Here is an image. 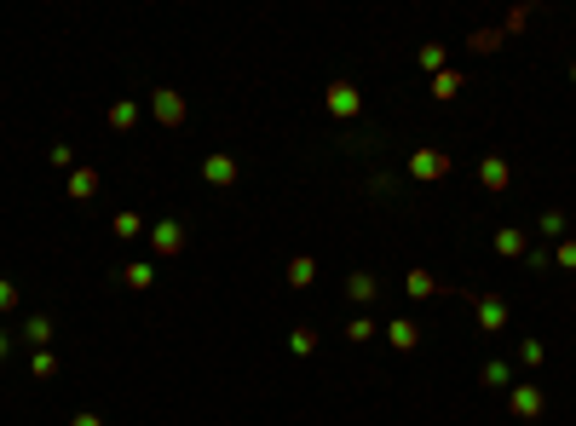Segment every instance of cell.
I'll use <instances>...</instances> for the list:
<instances>
[{
    "label": "cell",
    "instance_id": "1",
    "mask_svg": "<svg viewBox=\"0 0 576 426\" xmlns=\"http://www.w3.org/2000/svg\"><path fill=\"white\" fill-rule=\"evenodd\" d=\"M467 299H473V323L485 328V335H502V328L513 323V306L502 294H467Z\"/></svg>",
    "mask_w": 576,
    "mask_h": 426
},
{
    "label": "cell",
    "instance_id": "2",
    "mask_svg": "<svg viewBox=\"0 0 576 426\" xmlns=\"http://www.w3.org/2000/svg\"><path fill=\"white\" fill-rule=\"evenodd\" d=\"M507 409L519 421H542V415H548V398H542V386H531V381H513L507 386Z\"/></svg>",
    "mask_w": 576,
    "mask_h": 426
},
{
    "label": "cell",
    "instance_id": "3",
    "mask_svg": "<svg viewBox=\"0 0 576 426\" xmlns=\"http://www.w3.org/2000/svg\"><path fill=\"white\" fill-rule=\"evenodd\" d=\"M323 109H329L335 121H352V116H364V92H357L352 81H329V92H323Z\"/></svg>",
    "mask_w": 576,
    "mask_h": 426
},
{
    "label": "cell",
    "instance_id": "4",
    "mask_svg": "<svg viewBox=\"0 0 576 426\" xmlns=\"http://www.w3.org/2000/svg\"><path fill=\"white\" fill-rule=\"evenodd\" d=\"M150 116L162 121V128H184V116H191V109H184V92L156 87V92H150Z\"/></svg>",
    "mask_w": 576,
    "mask_h": 426
},
{
    "label": "cell",
    "instance_id": "5",
    "mask_svg": "<svg viewBox=\"0 0 576 426\" xmlns=\"http://www.w3.org/2000/svg\"><path fill=\"white\" fill-rule=\"evenodd\" d=\"M242 179V162L237 156H225V150H213L208 162H202V185H213V191H231V185Z\"/></svg>",
    "mask_w": 576,
    "mask_h": 426
},
{
    "label": "cell",
    "instance_id": "6",
    "mask_svg": "<svg viewBox=\"0 0 576 426\" xmlns=\"http://www.w3.org/2000/svg\"><path fill=\"white\" fill-rule=\"evenodd\" d=\"M145 236H150V254H162V260L184 254V225H179V219H156Z\"/></svg>",
    "mask_w": 576,
    "mask_h": 426
},
{
    "label": "cell",
    "instance_id": "7",
    "mask_svg": "<svg viewBox=\"0 0 576 426\" xmlns=\"http://www.w3.org/2000/svg\"><path fill=\"white\" fill-rule=\"evenodd\" d=\"M410 179H421V185L449 179V156H444V150H415V156H410Z\"/></svg>",
    "mask_w": 576,
    "mask_h": 426
},
{
    "label": "cell",
    "instance_id": "8",
    "mask_svg": "<svg viewBox=\"0 0 576 426\" xmlns=\"http://www.w3.org/2000/svg\"><path fill=\"white\" fill-rule=\"evenodd\" d=\"M478 185H485L490 196H502L513 185V162H507V156H485V162H478Z\"/></svg>",
    "mask_w": 576,
    "mask_h": 426
},
{
    "label": "cell",
    "instance_id": "9",
    "mask_svg": "<svg viewBox=\"0 0 576 426\" xmlns=\"http://www.w3.org/2000/svg\"><path fill=\"white\" fill-rule=\"evenodd\" d=\"M138 116H145V109H138V99H116L110 109H104V128H110V133H133Z\"/></svg>",
    "mask_w": 576,
    "mask_h": 426
},
{
    "label": "cell",
    "instance_id": "10",
    "mask_svg": "<svg viewBox=\"0 0 576 426\" xmlns=\"http://www.w3.org/2000/svg\"><path fill=\"white\" fill-rule=\"evenodd\" d=\"M99 185H104L99 167H75L70 179H64V196H70V202H92V196H99Z\"/></svg>",
    "mask_w": 576,
    "mask_h": 426
},
{
    "label": "cell",
    "instance_id": "11",
    "mask_svg": "<svg viewBox=\"0 0 576 426\" xmlns=\"http://www.w3.org/2000/svg\"><path fill=\"white\" fill-rule=\"evenodd\" d=\"M24 340L35 346V352H52V340H58V323L46 317V311H35V317H24Z\"/></svg>",
    "mask_w": 576,
    "mask_h": 426
},
{
    "label": "cell",
    "instance_id": "12",
    "mask_svg": "<svg viewBox=\"0 0 576 426\" xmlns=\"http://www.w3.org/2000/svg\"><path fill=\"white\" fill-rule=\"evenodd\" d=\"M386 340H392L398 352H415V346H421V323L415 317H386Z\"/></svg>",
    "mask_w": 576,
    "mask_h": 426
},
{
    "label": "cell",
    "instance_id": "13",
    "mask_svg": "<svg viewBox=\"0 0 576 426\" xmlns=\"http://www.w3.org/2000/svg\"><path fill=\"white\" fill-rule=\"evenodd\" d=\"M346 299H352V306L381 299V277H375V271H352V277H346Z\"/></svg>",
    "mask_w": 576,
    "mask_h": 426
},
{
    "label": "cell",
    "instance_id": "14",
    "mask_svg": "<svg viewBox=\"0 0 576 426\" xmlns=\"http://www.w3.org/2000/svg\"><path fill=\"white\" fill-rule=\"evenodd\" d=\"M121 282H127L133 294H150L156 289V265L150 260H127V265H121Z\"/></svg>",
    "mask_w": 576,
    "mask_h": 426
},
{
    "label": "cell",
    "instance_id": "15",
    "mask_svg": "<svg viewBox=\"0 0 576 426\" xmlns=\"http://www.w3.org/2000/svg\"><path fill=\"white\" fill-rule=\"evenodd\" d=\"M150 225H145V213L138 208H121L116 219H110V236H121V242H133V236H145Z\"/></svg>",
    "mask_w": 576,
    "mask_h": 426
},
{
    "label": "cell",
    "instance_id": "16",
    "mask_svg": "<svg viewBox=\"0 0 576 426\" xmlns=\"http://www.w3.org/2000/svg\"><path fill=\"white\" fill-rule=\"evenodd\" d=\"M496 254H502V260H519V254H531L524 231H519V225H502V231H496Z\"/></svg>",
    "mask_w": 576,
    "mask_h": 426
},
{
    "label": "cell",
    "instance_id": "17",
    "mask_svg": "<svg viewBox=\"0 0 576 426\" xmlns=\"http://www.w3.org/2000/svg\"><path fill=\"white\" fill-rule=\"evenodd\" d=\"M311 282H317V260H311V254H294V260H288V289H311Z\"/></svg>",
    "mask_w": 576,
    "mask_h": 426
},
{
    "label": "cell",
    "instance_id": "18",
    "mask_svg": "<svg viewBox=\"0 0 576 426\" xmlns=\"http://www.w3.org/2000/svg\"><path fill=\"white\" fill-rule=\"evenodd\" d=\"M478 381H485L490 392H507V386H513V363H502V357H490L485 369H478Z\"/></svg>",
    "mask_w": 576,
    "mask_h": 426
},
{
    "label": "cell",
    "instance_id": "19",
    "mask_svg": "<svg viewBox=\"0 0 576 426\" xmlns=\"http://www.w3.org/2000/svg\"><path fill=\"white\" fill-rule=\"evenodd\" d=\"M403 294H410V299H432V294H444V289H439V277H432V271H410V277H403Z\"/></svg>",
    "mask_w": 576,
    "mask_h": 426
},
{
    "label": "cell",
    "instance_id": "20",
    "mask_svg": "<svg viewBox=\"0 0 576 426\" xmlns=\"http://www.w3.org/2000/svg\"><path fill=\"white\" fill-rule=\"evenodd\" d=\"M536 231H542V236H553V242H565V236H571V219L559 213V208H542V219H536Z\"/></svg>",
    "mask_w": 576,
    "mask_h": 426
},
{
    "label": "cell",
    "instance_id": "21",
    "mask_svg": "<svg viewBox=\"0 0 576 426\" xmlns=\"http://www.w3.org/2000/svg\"><path fill=\"white\" fill-rule=\"evenodd\" d=\"M461 81H467L461 70H444V75H432V99H439V104H449V99L461 92Z\"/></svg>",
    "mask_w": 576,
    "mask_h": 426
},
{
    "label": "cell",
    "instance_id": "22",
    "mask_svg": "<svg viewBox=\"0 0 576 426\" xmlns=\"http://www.w3.org/2000/svg\"><path fill=\"white\" fill-rule=\"evenodd\" d=\"M375 335H381V317H369V311H357V317L346 323V340H357V346L375 340Z\"/></svg>",
    "mask_w": 576,
    "mask_h": 426
},
{
    "label": "cell",
    "instance_id": "23",
    "mask_svg": "<svg viewBox=\"0 0 576 426\" xmlns=\"http://www.w3.org/2000/svg\"><path fill=\"white\" fill-rule=\"evenodd\" d=\"M288 352H294V357H311V352H317V328H306V323L288 328Z\"/></svg>",
    "mask_w": 576,
    "mask_h": 426
},
{
    "label": "cell",
    "instance_id": "24",
    "mask_svg": "<svg viewBox=\"0 0 576 426\" xmlns=\"http://www.w3.org/2000/svg\"><path fill=\"white\" fill-rule=\"evenodd\" d=\"M415 64H421L427 75H444V46H432V41H427L421 52H415Z\"/></svg>",
    "mask_w": 576,
    "mask_h": 426
},
{
    "label": "cell",
    "instance_id": "25",
    "mask_svg": "<svg viewBox=\"0 0 576 426\" xmlns=\"http://www.w3.org/2000/svg\"><path fill=\"white\" fill-rule=\"evenodd\" d=\"M29 374H35V381H52V374H58V357H52V352H35V357H29Z\"/></svg>",
    "mask_w": 576,
    "mask_h": 426
},
{
    "label": "cell",
    "instance_id": "26",
    "mask_svg": "<svg viewBox=\"0 0 576 426\" xmlns=\"http://www.w3.org/2000/svg\"><path fill=\"white\" fill-rule=\"evenodd\" d=\"M553 265H559V271H576V236H565V242H553Z\"/></svg>",
    "mask_w": 576,
    "mask_h": 426
},
{
    "label": "cell",
    "instance_id": "27",
    "mask_svg": "<svg viewBox=\"0 0 576 426\" xmlns=\"http://www.w3.org/2000/svg\"><path fill=\"white\" fill-rule=\"evenodd\" d=\"M542 357H548V346H542V340H524V346H519V363H524V369H542Z\"/></svg>",
    "mask_w": 576,
    "mask_h": 426
},
{
    "label": "cell",
    "instance_id": "28",
    "mask_svg": "<svg viewBox=\"0 0 576 426\" xmlns=\"http://www.w3.org/2000/svg\"><path fill=\"white\" fill-rule=\"evenodd\" d=\"M12 311H18V282L0 277V317H12Z\"/></svg>",
    "mask_w": 576,
    "mask_h": 426
},
{
    "label": "cell",
    "instance_id": "29",
    "mask_svg": "<svg viewBox=\"0 0 576 426\" xmlns=\"http://www.w3.org/2000/svg\"><path fill=\"white\" fill-rule=\"evenodd\" d=\"M52 167L58 173H75V150L70 145H52Z\"/></svg>",
    "mask_w": 576,
    "mask_h": 426
},
{
    "label": "cell",
    "instance_id": "30",
    "mask_svg": "<svg viewBox=\"0 0 576 426\" xmlns=\"http://www.w3.org/2000/svg\"><path fill=\"white\" fill-rule=\"evenodd\" d=\"M70 426H104V415H92V409H81V415H70Z\"/></svg>",
    "mask_w": 576,
    "mask_h": 426
},
{
    "label": "cell",
    "instance_id": "31",
    "mask_svg": "<svg viewBox=\"0 0 576 426\" xmlns=\"http://www.w3.org/2000/svg\"><path fill=\"white\" fill-rule=\"evenodd\" d=\"M6 357H12V328L0 323V363H6Z\"/></svg>",
    "mask_w": 576,
    "mask_h": 426
},
{
    "label": "cell",
    "instance_id": "32",
    "mask_svg": "<svg viewBox=\"0 0 576 426\" xmlns=\"http://www.w3.org/2000/svg\"><path fill=\"white\" fill-rule=\"evenodd\" d=\"M571 81H576V64H571Z\"/></svg>",
    "mask_w": 576,
    "mask_h": 426
}]
</instances>
